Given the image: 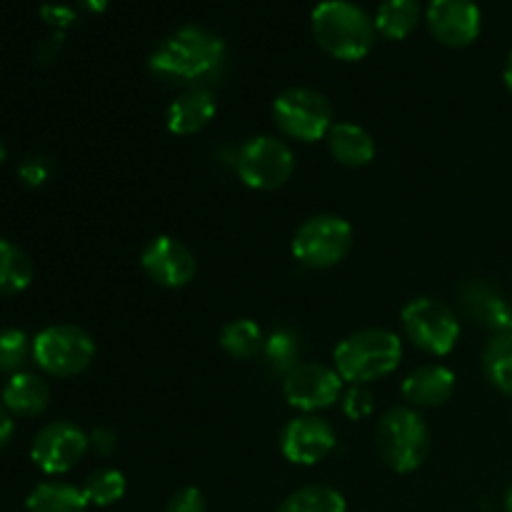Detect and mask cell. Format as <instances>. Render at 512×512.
Returning <instances> with one entry per match:
<instances>
[{"instance_id": "obj_37", "label": "cell", "mask_w": 512, "mask_h": 512, "mask_svg": "<svg viewBox=\"0 0 512 512\" xmlns=\"http://www.w3.org/2000/svg\"><path fill=\"white\" fill-rule=\"evenodd\" d=\"M505 512H512V485L508 493H505Z\"/></svg>"}, {"instance_id": "obj_10", "label": "cell", "mask_w": 512, "mask_h": 512, "mask_svg": "<svg viewBox=\"0 0 512 512\" xmlns=\"http://www.w3.org/2000/svg\"><path fill=\"white\" fill-rule=\"evenodd\" d=\"M90 435L70 420H55L38 430L30 445V458L45 475H65L85 458Z\"/></svg>"}, {"instance_id": "obj_18", "label": "cell", "mask_w": 512, "mask_h": 512, "mask_svg": "<svg viewBox=\"0 0 512 512\" xmlns=\"http://www.w3.org/2000/svg\"><path fill=\"white\" fill-rule=\"evenodd\" d=\"M328 150L340 165L348 168H363L373 163L375 158V140L363 125L358 123H335L330 133L325 135Z\"/></svg>"}, {"instance_id": "obj_27", "label": "cell", "mask_w": 512, "mask_h": 512, "mask_svg": "<svg viewBox=\"0 0 512 512\" xmlns=\"http://www.w3.org/2000/svg\"><path fill=\"white\" fill-rule=\"evenodd\" d=\"M125 490H128V480L120 470L100 468L90 473L83 483V493L88 498V505L95 508H110L118 500H123Z\"/></svg>"}, {"instance_id": "obj_2", "label": "cell", "mask_w": 512, "mask_h": 512, "mask_svg": "<svg viewBox=\"0 0 512 512\" xmlns=\"http://www.w3.org/2000/svg\"><path fill=\"white\" fill-rule=\"evenodd\" d=\"M313 38L320 48L338 60H363L375 45V20L350 0H323L310 18Z\"/></svg>"}, {"instance_id": "obj_28", "label": "cell", "mask_w": 512, "mask_h": 512, "mask_svg": "<svg viewBox=\"0 0 512 512\" xmlns=\"http://www.w3.org/2000/svg\"><path fill=\"white\" fill-rule=\"evenodd\" d=\"M28 355H33V345L23 330H0V373H18Z\"/></svg>"}, {"instance_id": "obj_36", "label": "cell", "mask_w": 512, "mask_h": 512, "mask_svg": "<svg viewBox=\"0 0 512 512\" xmlns=\"http://www.w3.org/2000/svg\"><path fill=\"white\" fill-rule=\"evenodd\" d=\"M505 85L512 90V53H510L508 63H505Z\"/></svg>"}, {"instance_id": "obj_23", "label": "cell", "mask_w": 512, "mask_h": 512, "mask_svg": "<svg viewBox=\"0 0 512 512\" xmlns=\"http://www.w3.org/2000/svg\"><path fill=\"white\" fill-rule=\"evenodd\" d=\"M218 343L230 358L250 360L258 353H263L265 335H263V328H260L255 320L240 318V320H233V323H228L223 330H220Z\"/></svg>"}, {"instance_id": "obj_14", "label": "cell", "mask_w": 512, "mask_h": 512, "mask_svg": "<svg viewBox=\"0 0 512 512\" xmlns=\"http://www.w3.org/2000/svg\"><path fill=\"white\" fill-rule=\"evenodd\" d=\"M428 28L438 43L465 48L480 35L483 15L475 0H430Z\"/></svg>"}, {"instance_id": "obj_11", "label": "cell", "mask_w": 512, "mask_h": 512, "mask_svg": "<svg viewBox=\"0 0 512 512\" xmlns=\"http://www.w3.org/2000/svg\"><path fill=\"white\" fill-rule=\"evenodd\" d=\"M343 383L335 368L323 363H300L293 373L285 375L283 393L300 413H318L333 408L343 398Z\"/></svg>"}, {"instance_id": "obj_38", "label": "cell", "mask_w": 512, "mask_h": 512, "mask_svg": "<svg viewBox=\"0 0 512 512\" xmlns=\"http://www.w3.org/2000/svg\"><path fill=\"white\" fill-rule=\"evenodd\" d=\"M8 158V148H5V143H3V138H0V163H3V160Z\"/></svg>"}, {"instance_id": "obj_20", "label": "cell", "mask_w": 512, "mask_h": 512, "mask_svg": "<svg viewBox=\"0 0 512 512\" xmlns=\"http://www.w3.org/2000/svg\"><path fill=\"white\" fill-rule=\"evenodd\" d=\"M28 512H85L88 498L83 488H75L70 483H40L25 500Z\"/></svg>"}, {"instance_id": "obj_8", "label": "cell", "mask_w": 512, "mask_h": 512, "mask_svg": "<svg viewBox=\"0 0 512 512\" xmlns=\"http://www.w3.org/2000/svg\"><path fill=\"white\" fill-rule=\"evenodd\" d=\"M403 333L423 353L443 358L453 353L460 340V320L453 310L435 298L410 300L400 315Z\"/></svg>"}, {"instance_id": "obj_17", "label": "cell", "mask_w": 512, "mask_h": 512, "mask_svg": "<svg viewBox=\"0 0 512 512\" xmlns=\"http://www.w3.org/2000/svg\"><path fill=\"white\" fill-rule=\"evenodd\" d=\"M465 313L495 333L512 330V305L503 293L490 283H470L463 290Z\"/></svg>"}, {"instance_id": "obj_15", "label": "cell", "mask_w": 512, "mask_h": 512, "mask_svg": "<svg viewBox=\"0 0 512 512\" xmlns=\"http://www.w3.org/2000/svg\"><path fill=\"white\" fill-rule=\"evenodd\" d=\"M400 393L410 408H440L453 398L455 373L438 363L420 365L403 380Z\"/></svg>"}, {"instance_id": "obj_25", "label": "cell", "mask_w": 512, "mask_h": 512, "mask_svg": "<svg viewBox=\"0 0 512 512\" xmlns=\"http://www.w3.org/2000/svg\"><path fill=\"white\" fill-rule=\"evenodd\" d=\"M33 280V263L18 245L0 238V295H18Z\"/></svg>"}, {"instance_id": "obj_19", "label": "cell", "mask_w": 512, "mask_h": 512, "mask_svg": "<svg viewBox=\"0 0 512 512\" xmlns=\"http://www.w3.org/2000/svg\"><path fill=\"white\" fill-rule=\"evenodd\" d=\"M48 403V383L35 373H13L3 388V405L10 415H18V418H35L45 413Z\"/></svg>"}, {"instance_id": "obj_13", "label": "cell", "mask_w": 512, "mask_h": 512, "mask_svg": "<svg viewBox=\"0 0 512 512\" xmlns=\"http://www.w3.org/2000/svg\"><path fill=\"white\" fill-rule=\"evenodd\" d=\"M338 445L333 425L315 413H303L290 420L280 433V453L293 465H318Z\"/></svg>"}, {"instance_id": "obj_4", "label": "cell", "mask_w": 512, "mask_h": 512, "mask_svg": "<svg viewBox=\"0 0 512 512\" xmlns=\"http://www.w3.org/2000/svg\"><path fill=\"white\" fill-rule=\"evenodd\" d=\"M430 428L415 408H390L375 428V448L390 470L415 473L430 455Z\"/></svg>"}, {"instance_id": "obj_7", "label": "cell", "mask_w": 512, "mask_h": 512, "mask_svg": "<svg viewBox=\"0 0 512 512\" xmlns=\"http://www.w3.org/2000/svg\"><path fill=\"white\" fill-rule=\"evenodd\" d=\"M95 343L88 330L78 325H50L33 340V360L53 378H73L90 368Z\"/></svg>"}, {"instance_id": "obj_9", "label": "cell", "mask_w": 512, "mask_h": 512, "mask_svg": "<svg viewBox=\"0 0 512 512\" xmlns=\"http://www.w3.org/2000/svg\"><path fill=\"white\" fill-rule=\"evenodd\" d=\"M235 170L248 188L278 190L293 178L295 155L285 140L275 135H258L238 150Z\"/></svg>"}, {"instance_id": "obj_22", "label": "cell", "mask_w": 512, "mask_h": 512, "mask_svg": "<svg viewBox=\"0 0 512 512\" xmlns=\"http://www.w3.org/2000/svg\"><path fill=\"white\" fill-rule=\"evenodd\" d=\"M483 370L493 388L512 398V330L490 338L483 350Z\"/></svg>"}, {"instance_id": "obj_35", "label": "cell", "mask_w": 512, "mask_h": 512, "mask_svg": "<svg viewBox=\"0 0 512 512\" xmlns=\"http://www.w3.org/2000/svg\"><path fill=\"white\" fill-rule=\"evenodd\" d=\"M80 3H83L88 10H93V13H100V10H105L108 0H80Z\"/></svg>"}, {"instance_id": "obj_31", "label": "cell", "mask_w": 512, "mask_h": 512, "mask_svg": "<svg viewBox=\"0 0 512 512\" xmlns=\"http://www.w3.org/2000/svg\"><path fill=\"white\" fill-rule=\"evenodd\" d=\"M48 175H50V165L45 163V158H40V155H33V158H28L23 165H20V178H23V183L30 185V188L43 185L45 180H48Z\"/></svg>"}, {"instance_id": "obj_5", "label": "cell", "mask_w": 512, "mask_h": 512, "mask_svg": "<svg viewBox=\"0 0 512 512\" xmlns=\"http://www.w3.org/2000/svg\"><path fill=\"white\" fill-rule=\"evenodd\" d=\"M353 248V228L345 218L333 213L313 215L293 235V258L313 270L333 268L343 263Z\"/></svg>"}, {"instance_id": "obj_3", "label": "cell", "mask_w": 512, "mask_h": 512, "mask_svg": "<svg viewBox=\"0 0 512 512\" xmlns=\"http://www.w3.org/2000/svg\"><path fill=\"white\" fill-rule=\"evenodd\" d=\"M335 370L350 385H368L395 373L403 360V340L385 328H365L335 348Z\"/></svg>"}, {"instance_id": "obj_21", "label": "cell", "mask_w": 512, "mask_h": 512, "mask_svg": "<svg viewBox=\"0 0 512 512\" xmlns=\"http://www.w3.org/2000/svg\"><path fill=\"white\" fill-rule=\"evenodd\" d=\"M420 3L418 0H383L375 13V30L388 40H403L418 28Z\"/></svg>"}, {"instance_id": "obj_24", "label": "cell", "mask_w": 512, "mask_h": 512, "mask_svg": "<svg viewBox=\"0 0 512 512\" xmlns=\"http://www.w3.org/2000/svg\"><path fill=\"white\" fill-rule=\"evenodd\" d=\"M278 512H348L343 495L328 485H305L280 503Z\"/></svg>"}, {"instance_id": "obj_6", "label": "cell", "mask_w": 512, "mask_h": 512, "mask_svg": "<svg viewBox=\"0 0 512 512\" xmlns=\"http://www.w3.org/2000/svg\"><path fill=\"white\" fill-rule=\"evenodd\" d=\"M333 105L313 88H288L275 98L273 120L285 138L315 143L335 125Z\"/></svg>"}, {"instance_id": "obj_26", "label": "cell", "mask_w": 512, "mask_h": 512, "mask_svg": "<svg viewBox=\"0 0 512 512\" xmlns=\"http://www.w3.org/2000/svg\"><path fill=\"white\" fill-rule=\"evenodd\" d=\"M265 363L270 365V370L278 375L293 373L300 365V355H303V343H300V335L290 328H278L265 338L263 345Z\"/></svg>"}, {"instance_id": "obj_12", "label": "cell", "mask_w": 512, "mask_h": 512, "mask_svg": "<svg viewBox=\"0 0 512 512\" xmlns=\"http://www.w3.org/2000/svg\"><path fill=\"white\" fill-rule=\"evenodd\" d=\"M140 268L160 288H183L198 273V260L193 250L173 235H158L145 245L140 255Z\"/></svg>"}, {"instance_id": "obj_29", "label": "cell", "mask_w": 512, "mask_h": 512, "mask_svg": "<svg viewBox=\"0 0 512 512\" xmlns=\"http://www.w3.org/2000/svg\"><path fill=\"white\" fill-rule=\"evenodd\" d=\"M340 405H343V413L350 420H363L375 410V400L368 385H350L343 398H340Z\"/></svg>"}, {"instance_id": "obj_30", "label": "cell", "mask_w": 512, "mask_h": 512, "mask_svg": "<svg viewBox=\"0 0 512 512\" xmlns=\"http://www.w3.org/2000/svg\"><path fill=\"white\" fill-rule=\"evenodd\" d=\"M208 505H205L203 493L198 488H183L170 498L168 512H205Z\"/></svg>"}, {"instance_id": "obj_34", "label": "cell", "mask_w": 512, "mask_h": 512, "mask_svg": "<svg viewBox=\"0 0 512 512\" xmlns=\"http://www.w3.org/2000/svg\"><path fill=\"white\" fill-rule=\"evenodd\" d=\"M10 438H13V418H10L8 408L0 403V450L10 443Z\"/></svg>"}, {"instance_id": "obj_16", "label": "cell", "mask_w": 512, "mask_h": 512, "mask_svg": "<svg viewBox=\"0 0 512 512\" xmlns=\"http://www.w3.org/2000/svg\"><path fill=\"white\" fill-rule=\"evenodd\" d=\"M215 110H218V103H215L210 90H185L183 95H178L168 105L165 123H168V130L173 135H195L215 118Z\"/></svg>"}, {"instance_id": "obj_33", "label": "cell", "mask_w": 512, "mask_h": 512, "mask_svg": "<svg viewBox=\"0 0 512 512\" xmlns=\"http://www.w3.org/2000/svg\"><path fill=\"white\" fill-rule=\"evenodd\" d=\"M43 18L50 20V23L68 25V23H73L75 13H73V10L63 8V5H45V8H43Z\"/></svg>"}, {"instance_id": "obj_32", "label": "cell", "mask_w": 512, "mask_h": 512, "mask_svg": "<svg viewBox=\"0 0 512 512\" xmlns=\"http://www.w3.org/2000/svg\"><path fill=\"white\" fill-rule=\"evenodd\" d=\"M90 448L98 455H110L115 448H118V438L110 428H98L90 433Z\"/></svg>"}, {"instance_id": "obj_1", "label": "cell", "mask_w": 512, "mask_h": 512, "mask_svg": "<svg viewBox=\"0 0 512 512\" xmlns=\"http://www.w3.org/2000/svg\"><path fill=\"white\" fill-rule=\"evenodd\" d=\"M228 50L223 38L203 25H183L170 33L148 60L150 73L165 80L198 83L223 70Z\"/></svg>"}]
</instances>
